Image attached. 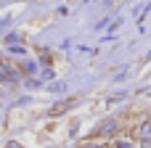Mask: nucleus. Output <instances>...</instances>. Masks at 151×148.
<instances>
[{
    "label": "nucleus",
    "mask_w": 151,
    "mask_h": 148,
    "mask_svg": "<svg viewBox=\"0 0 151 148\" xmlns=\"http://www.w3.org/2000/svg\"><path fill=\"white\" fill-rule=\"evenodd\" d=\"M141 138L146 140V148H149L151 146V124H143V127H141Z\"/></svg>",
    "instance_id": "f257e3e1"
}]
</instances>
